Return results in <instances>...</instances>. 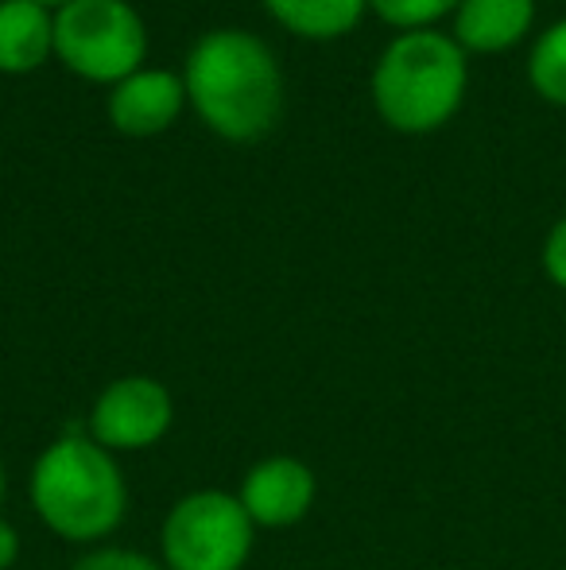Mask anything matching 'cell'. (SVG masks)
Masks as SVG:
<instances>
[{"label": "cell", "mask_w": 566, "mask_h": 570, "mask_svg": "<svg viewBox=\"0 0 566 570\" xmlns=\"http://www.w3.org/2000/svg\"><path fill=\"white\" fill-rule=\"evenodd\" d=\"M31 501L43 524L67 540L109 535L125 517V478L113 451L90 435H59L36 462Z\"/></svg>", "instance_id": "cell-2"}, {"label": "cell", "mask_w": 566, "mask_h": 570, "mask_svg": "<svg viewBox=\"0 0 566 570\" xmlns=\"http://www.w3.org/2000/svg\"><path fill=\"white\" fill-rule=\"evenodd\" d=\"M252 551V520L241 497L202 489L163 520L167 570H241Z\"/></svg>", "instance_id": "cell-4"}, {"label": "cell", "mask_w": 566, "mask_h": 570, "mask_svg": "<svg viewBox=\"0 0 566 570\" xmlns=\"http://www.w3.org/2000/svg\"><path fill=\"white\" fill-rule=\"evenodd\" d=\"M182 106V82L167 70H148V75H129L113 90L109 114L113 125L132 136L159 132L175 120Z\"/></svg>", "instance_id": "cell-8"}, {"label": "cell", "mask_w": 566, "mask_h": 570, "mask_svg": "<svg viewBox=\"0 0 566 570\" xmlns=\"http://www.w3.org/2000/svg\"><path fill=\"white\" fill-rule=\"evenodd\" d=\"M536 20V0H461L458 4V39L469 51H505L520 43Z\"/></svg>", "instance_id": "cell-9"}, {"label": "cell", "mask_w": 566, "mask_h": 570, "mask_svg": "<svg viewBox=\"0 0 566 570\" xmlns=\"http://www.w3.org/2000/svg\"><path fill=\"white\" fill-rule=\"evenodd\" d=\"M466 94V55L438 31H408L380 59L373 98L388 125L427 132L454 117Z\"/></svg>", "instance_id": "cell-3"}, {"label": "cell", "mask_w": 566, "mask_h": 570, "mask_svg": "<svg viewBox=\"0 0 566 570\" xmlns=\"http://www.w3.org/2000/svg\"><path fill=\"white\" fill-rule=\"evenodd\" d=\"M0 497H4V470H0Z\"/></svg>", "instance_id": "cell-17"}, {"label": "cell", "mask_w": 566, "mask_h": 570, "mask_svg": "<svg viewBox=\"0 0 566 570\" xmlns=\"http://www.w3.org/2000/svg\"><path fill=\"white\" fill-rule=\"evenodd\" d=\"M454 4H461V0H373V8H377L388 23L411 28V31H424V23L446 16Z\"/></svg>", "instance_id": "cell-13"}, {"label": "cell", "mask_w": 566, "mask_h": 570, "mask_svg": "<svg viewBox=\"0 0 566 570\" xmlns=\"http://www.w3.org/2000/svg\"><path fill=\"white\" fill-rule=\"evenodd\" d=\"M171 392L151 376H121L98 396L90 412V435L106 451H143L171 428Z\"/></svg>", "instance_id": "cell-6"}, {"label": "cell", "mask_w": 566, "mask_h": 570, "mask_svg": "<svg viewBox=\"0 0 566 570\" xmlns=\"http://www.w3.org/2000/svg\"><path fill=\"white\" fill-rule=\"evenodd\" d=\"M54 43V23L36 0L0 4V70H31L47 59Z\"/></svg>", "instance_id": "cell-10"}, {"label": "cell", "mask_w": 566, "mask_h": 570, "mask_svg": "<svg viewBox=\"0 0 566 570\" xmlns=\"http://www.w3.org/2000/svg\"><path fill=\"white\" fill-rule=\"evenodd\" d=\"M237 497H241L252 524L287 528L307 517V509L315 504V473L299 458H265L245 473Z\"/></svg>", "instance_id": "cell-7"}, {"label": "cell", "mask_w": 566, "mask_h": 570, "mask_svg": "<svg viewBox=\"0 0 566 570\" xmlns=\"http://www.w3.org/2000/svg\"><path fill=\"white\" fill-rule=\"evenodd\" d=\"M268 8L280 16L287 28L322 39L354 28L365 0H268Z\"/></svg>", "instance_id": "cell-11"}, {"label": "cell", "mask_w": 566, "mask_h": 570, "mask_svg": "<svg viewBox=\"0 0 566 570\" xmlns=\"http://www.w3.org/2000/svg\"><path fill=\"white\" fill-rule=\"evenodd\" d=\"M544 268L547 276L566 292V218L555 222V229L547 233V245H544Z\"/></svg>", "instance_id": "cell-15"}, {"label": "cell", "mask_w": 566, "mask_h": 570, "mask_svg": "<svg viewBox=\"0 0 566 570\" xmlns=\"http://www.w3.org/2000/svg\"><path fill=\"white\" fill-rule=\"evenodd\" d=\"M36 4H51V0H36Z\"/></svg>", "instance_id": "cell-18"}, {"label": "cell", "mask_w": 566, "mask_h": 570, "mask_svg": "<svg viewBox=\"0 0 566 570\" xmlns=\"http://www.w3.org/2000/svg\"><path fill=\"white\" fill-rule=\"evenodd\" d=\"M187 90L206 125L229 140H257L280 117V67L245 31H214L190 51Z\"/></svg>", "instance_id": "cell-1"}, {"label": "cell", "mask_w": 566, "mask_h": 570, "mask_svg": "<svg viewBox=\"0 0 566 570\" xmlns=\"http://www.w3.org/2000/svg\"><path fill=\"white\" fill-rule=\"evenodd\" d=\"M528 75L536 94H544L555 106H566V20L552 23L539 36V43L532 47Z\"/></svg>", "instance_id": "cell-12"}, {"label": "cell", "mask_w": 566, "mask_h": 570, "mask_svg": "<svg viewBox=\"0 0 566 570\" xmlns=\"http://www.w3.org/2000/svg\"><path fill=\"white\" fill-rule=\"evenodd\" d=\"M16 556H20V535H16V528L8 520H0V570L12 567Z\"/></svg>", "instance_id": "cell-16"}, {"label": "cell", "mask_w": 566, "mask_h": 570, "mask_svg": "<svg viewBox=\"0 0 566 570\" xmlns=\"http://www.w3.org/2000/svg\"><path fill=\"white\" fill-rule=\"evenodd\" d=\"M62 62L98 82H125L143 55V23L125 0H67L54 20Z\"/></svg>", "instance_id": "cell-5"}, {"label": "cell", "mask_w": 566, "mask_h": 570, "mask_svg": "<svg viewBox=\"0 0 566 570\" xmlns=\"http://www.w3.org/2000/svg\"><path fill=\"white\" fill-rule=\"evenodd\" d=\"M75 570H163L159 563H151L140 551H93L82 563H75Z\"/></svg>", "instance_id": "cell-14"}]
</instances>
